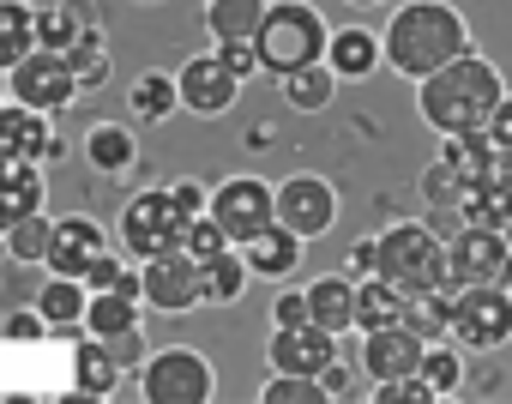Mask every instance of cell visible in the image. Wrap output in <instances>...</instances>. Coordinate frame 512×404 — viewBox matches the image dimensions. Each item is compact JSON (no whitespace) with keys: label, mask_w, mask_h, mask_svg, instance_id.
I'll return each mask as SVG.
<instances>
[{"label":"cell","mask_w":512,"mask_h":404,"mask_svg":"<svg viewBox=\"0 0 512 404\" xmlns=\"http://www.w3.org/2000/svg\"><path fill=\"white\" fill-rule=\"evenodd\" d=\"M380 43H386V67L398 79H428L446 61L476 49L470 19L452 7V0H398V13L386 19Z\"/></svg>","instance_id":"1"},{"label":"cell","mask_w":512,"mask_h":404,"mask_svg":"<svg viewBox=\"0 0 512 404\" xmlns=\"http://www.w3.org/2000/svg\"><path fill=\"white\" fill-rule=\"evenodd\" d=\"M500 97H506V79H500V67L482 61L476 49L458 55V61H446L440 73L416 79V109H422V121H428L440 139L488 127V115H494Z\"/></svg>","instance_id":"2"},{"label":"cell","mask_w":512,"mask_h":404,"mask_svg":"<svg viewBox=\"0 0 512 404\" xmlns=\"http://www.w3.org/2000/svg\"><path fill=\"white\" fill-rule=\"evenodd\" d=\"M326 13L314 7V0H266V19H260V37H253V49H260V67L272 79H290L314 61H326Z\"/></svg>","instance_id":"3"},{"label":"cell","mask_w":512,"mask_h":404,"mask_svg":"<svg viewBox=\"0 0 512 404\" xmlns=\"http://www.w3.org/2000/svg\"><path fill=\"white\" fill-rule=\"evenodd\" d=\"M187 224H193V218L175 206L169 187H145V193L127 199V212H121L115 236H121V254L145 266V260H157V254H175L181 236H187Z\"/></svg>","instance_id":"4"},{"label":"cell","mask_w":512,"mask_h":404,"mask_svg":"<svg viewBox=\"0 0 512 404\" xmlns=\"http://www.w3.org/2000/svg\"><path fill=\"white\" fill-rule=\"evenodd\" d=\"M380 278H392L404 296L446 284V242L434 224H392L380 230Z\"/></svg>","instance_id":"5"},{"label":"cell","mask_w":512,"mask_h":404,"mask_svg":"<svg viewBox=\"0 0 512 404\" xmlns=\"http://www.w3.org/2000/svg\"><path fill=\"white\" fill-rule=\"evenodd\" d=\"M139 398L145 404H211L217 398V374L199 350H151L139 362Z\"/></svg>","instance_id":"6"},{"label":"cell","mask_w":512,"mask_h":404,"mask_svg":"<svg viewBox=\"0 0 512 404\" xmlns=\"http://www.w3.org/2000/svg\"><path fill=\"white\" fill-rule=\"evenodd\" d=\"M452 338L464 350H500V344H512V296L500 284H464V290H452Z\"/></svg>","instance_id":"7"},{"label":"cell","mask_w":512,"mask_h":404,"mask_svg":"<svg viewBox=\"0 0 512 404\" xmlns=\"http://www.w3.org/2000/svg\"><path fill=\"white\" fill-rule=\"evenodd\" d=\"M217 224H223V236L241 248V242H253L272 218H278V199H272V181H260V175H229V181H217L211 187V206H205Z\"/></svg>","instance_id":"8"},{"label":"cell","mask_w":512,"mask_h":404,"mask_svg":"<svg viewBox=\"0 0 512 404\" xmlns=\"http://www.w3.org/2000/svg\"><path fill=\"white\" fill-rule=\"evenodd\" d=\"M7 91L13 103H31L43 115H61L73 97H79V73H73V55H55V49H31L13 73H7Z\"/></svg>","instance_id":"9"},{"label":"cell","mask_w":512,"mask_h":404,"mask_svg":"<svg viewBox=\"0 0 512 404\" xmlns=\"http://www.w3.org/2000/svg\"><path fill=\"white\" fill-rule=\"evenodd\" d=\"M139 302L157 308V314H187V308H199V302H205V266H199L187 248L145 260V266H139Z\"/></svg>","instance_id":"10"},{"label":"cell","mask_w":512,"mask_h":404,"mask_svg":"<svg viewBox=\"0 0 512 404\" xmlns=\"http://www.w3.org/2000/svg\"><path fill=\"white\" fill-rule=\"evenodd\" d=\"M272 199H278V224H290L302 242H314V236H326L338 224V187L326 175H314V169L284 175L272 187Z\"/></svg>","instance_id":"11"},{"label":"cell","mask_w":512,"mask_h":404,"mask_svg":"<svg viewBox=\"0 0 512 404\" xmlns=\"http://www.w3.org/2000/svg\"><path fill=\"white\" fill-rule=\"evenodd\" d=\"M175 91H181V109L187 115H229L235 109V97H241V79L217 61V49H205V55H187L181 61V73H175Z\"/></svg>","instance_id":"12"},{"label":"cell","mask_w":512,"mask_h":404,"mask_svg":"<svg viewBox=\"0 0 512 404\" xmlns=\"http://www.w3.org/2000/svg\"><path fill=\"white\" fill-rule=\"evenodd\" d=\"M506 236L500 230H488V224H464L452 242H446V284H500V272H506Z\"/></svg>","instance_id":"13"},{"label":"cell","mask_w":512,"mask_h":404,"mask_svg":"<svg viewBox=\"0 0 512 404\" xmlns=\"http://www.w3.org/2000/svg\"><path fill=\"white\" fill-rule=\"evenodd\" d=\"M0 157H25V163L61 157V139H55L49 115L31 109V103H0Z\"/></svg>","instance_id":"14"},{"label":"cell","mask_w":512,"mask_h":404,"mask_svg":"<svg viewBox=\"0 0 512 404\" xmlns=\"http://www.w3.org/2000/svg\"><path fill=\"white\" fill-rule=\"evenodd\" d=\"M103 248H109L103 224L85 218V212H73V218H55V236H49V260H43V266L61 272V278H85Z\"/></svg>","instance_id":"15"},{"label":"cell","mask_w":512,"mask_h":404,"mask_svg":"<svg viewBox=\"0 0 512 404\" xmlns=\"http://www.w3.org/2000/svg\"><path fill=\"white\" fill-rule=\"evenodd\" d=\"M326 362H338V332H326L320 320H302V326H272V368H290V374H320Z\"/></svg>","instance_id":"16"},{"label":"cell","mask_w":512,"mask_h":404,"mask_svg":"<svg viewBox=\"0 0 512 404\" xmlns=\"http://www.w3.org/2000/svg\"><path fill=\"white\" fill-rule=\"evenodd\" d=\"M464 224H488V230H506L512 224V169H488V175H470L458 181V206H452Z\"/></svg>","instance_id":"17"},{"label":"cell","mask_w":512,"mask_h":404,"mask_svg":"<svg viewBox=\"0 0 512 404\" xmlns=\"http://www.w3.org/2000/svg\"><path fill=\"white\" fill-rule=\"evenodd\" d=\"M380 61H386V43H380L368 25H332V37H326V67L338 73V85L374 79Z\"/></svg>","instance_id":"18"},{"label":"cell","mask_w":512,"mask_h":404,"mask_svg":"<svg viewBox=\"0 0 512 404\" xmlns=\"http://www.w3.org/2000/svg\"><path fill=\"white\" fill-rule=\"evenodd\" d=\"M422 350H428V338H416L410 326H386V332H368V344H362V374H368V386H374V380H398V374H416V368H422Z\"/></svg>","instance_id":"19"},{"label":"cell","mask_w":512,"mask_h":404,"mask_svg":"<svg viewBox=\"0 0 512 404\" xmlns=\"http://www.w3.org/2000/svg\"><path fill=\"white\" fill-rule=\"evenodd\" d=\"M43 193H49V175H43V163L0 157V236H7L19 218L43 212Z\"/></svg>","instance_id":"20"},{"label":"cell","mask_w":512,"mask_h":404,"mask_svg":"<svg viewBox=\"0 0 512 404\" xmlns=\"http://www.w3.org/2000/svg\"><path fill=\"white\" fill-rule=\"evenodd\" d=\"M241 260H247V272L253 278H272V284H290L296 278V266H302V236L290 230V224H266L253 242H241Z\"/></svg>","instance_id":"21"},{"label":"cell","mask_w":512,"mask_h":404,"mask_svg":"<svg viewBox=\"0 0 512 404\" xmlns=\"http://www.w3.org/2000/svg\"><path fill=\"white\" fill-rule=\"evenodd\" d=\"M121 374H127V368L109 356L103 338L85 332V338L73 344V392H85V398H115V392H121Z\"/></svg>","instance_id":"22"},{"label":"cell","mask_w":512,"mask_h":404,"mask_svg":"<svg viewBox=\"0 0 512 404\" xmlns=\"http://www.w3.org/2000/svg\"><path fill=\"white\" fill-rule=\"evenodd\" d=\"M85 163H91L97 175H127V169L139 163V133H133L127 121H97V127L85 133Z\"/></svg>","instance_id":"23"},{"label":"cell","mask_w":512,"mask_h":404,"mask_svg":"<svg viewBox=\"0 0 512 404\" xmlns=\"http://www.w3.org/2000/svg\"><path fill=\"white\" fill-rule=\"evenodd\" d=\"M308 314L326 326V332H350L356 326V278L350 272H326L320 284H308Z\"/></svg>","instance_id":"24"},{"label":"cell","mask_w":512,"mask_h":404,"mask_svg":"<svg viewBox=\"0 0 512 404\" xmlns=\"http://www.w3.org/2000/svg\"><path fill=\"white\" fill-rule=\"evenodd\" d=\"M386 326H404V290L392 278H356V332H386Z\"/></svg>","instance_id":"25"},{"label":"cell","mask_w":512,"mask_h":404,"mask_svg":"<svg viewBox=\"0 0 512 404\" xmlns=\"http://www.w3.org/2000/svg\"><path fill=\"white\" fill-rule=\"evenodd\" d=\"M85 302H91L85 278H61V272H49V284L37 290V314L49 320V332H79L85 326Z\"/></svg>","instance_id":"26"},{"label":"cell","mask_w":512,"mask_h":404,"mask_svg":"<svg viewBox=\"0 0 512 404\" xmlns=\"http://www.w3.org/2000/svg\"><path fill=\"white\" fill-rule=\"evenodd\" d=\"M97 31V13L85 7V0H67V7H37V49H55V55H73L85 43V31Z\"/></svg>","instance_id":"27"},{"label":"cell","mask_w":512,"mask_h":404,"mask_svg":"<svg viewBox=\"0 0 512 404\" xmlns=\"http://www.w3.org/2000/svg\"><path fill=\"white\" fill-rule=\"evenodd\" d=\"M452 290H458V284H434V290H410V296H404V326H410L416 338H428V344H440V338H452Z\"/></svg>","instance_id":"28"},{"label":"cell","mask_w":512,"mask_h":404,"mask_svg":"<svg viewBox=\"0 0 512 404\" xmlns=\"http://www.w3.org/2000/svg\"><path fill=\"white\" fill-rule=\"evenodd\" d=\"M266 19V0H205V31L211 43H253Z\"/></svg>","instance_id":"29"},{"label":"cell","mask_w":512,"mask_h":404,"mask_svg":"<svg viewBox=\"0 0 512 404\" xmlns=\"http://www.w3.org/2000/svg\"><path fill=\"white\" fill-rule=\"evenodd\" d=\"M127 109H133V121H169L175 109H181V91H175V73H139V79H127Z\"/></svg>","instance_id":"30"},{"label":"cell","mask_w":512,"mask_h":404,"mask_svg":"<svg viewBox=\"0 0 512 404\" xmlns=\"http://www.w3.org/2000/svg\"><path fill=\"white\" fill-rule=\"evenodd\" d=\"M31 49H37V7L0 0V73H13Z\"/></svg>","instance_id":"31"},{"label":"cell","mask_w":512,"mask_h":404,"mask_svg":"<svg viewBox=\"0 0 512 404\" xmlns=\"http://www.w3.org/2000/svg\"><path fill=\"white\" fill-rule=\"evenodd\" d=\"M133 326H139V296L91 290V302H85V332L91 338H115V332H133Z\"/></svg>","instance_id":"32"},{"label":"cell","mask_w":512,"mask_h":404,"mask_svg":"<svg viewBox=\"0 0 512 404\" xmlns=\"http://www.w3.org/2000/svg\"><path fill=\"white\" fill-rule=\"evenodd\" d=\"M332 97H338V73H332L326 61H314V67H302V73H290V79H284V103H290V109H302V115L332 109Z\"/></svg>","instance_id":"33"},{"label":"cell","mask_w":512,"mask_h":404,"mask_svg":"<svg viewBox=\"0 0 512 404\" xmlns=\"http://www.w3.org/2000/svg\"><path fill=\"white\" fill-rule=\"evenodd\" d=\"M247 260H241V248H223L211 266H205V302H217V308H229V302H241V290H247Z\"/></svg>","instance_id":"34"},{"label":"cell","mask_w":512,"mask_h":404,"mask_svg":"<svg viewBox=\"0 0 512 404\" xmlns=\"http://www.w3.org/2000/svg\"><path fill=\"white\" fill-rule=\"evenodd\" d=\"M49 236H55V218L31 212V218H19V224L7 230V254H13L19 266H43V260H49Z\"/></svg>","instance_id":"35"},{"label":"cell","mask_w":512,"mask_h":404,"mask_svg":"<svg viewBox=\"0 0 512 404\" xmlns=\"http://www.w3.org/2000/svg\"><path fill=\"white\" fill-rule=\"evenodd\" d=\"M266 404H326V380L320 374H290V368H272V380L260 386Z\"/></svg>","instance_id":"36"},{"label":"cell","mask_w":512,"mask_h":404,"mask_svg":"<svg viewBox=\"0 0 512 404\" xmlns=\"http://www.w3.org/2000/svg\"><path fill=\"white\" fill-rule=\"evenodd\" d=\"M422 380L434 386V398H452V392L464 386V362H458V350L428 344V350H422Z\"/></svg>","instance_id":"37"},{"label":"cell","mask_w":512,"mask_h":404,"mask_svg":"<svg viewBox=\"0 0 512 404\" xmlns=\"http://www.w3.org/2000/svg\"><path fill=\"white\" fill-rule=\"evenodd\" d=\"M73 73H79V91H103L109 85V49L97 31H85V43L73 49Z\"/></svg>","instance_id":"38"},{"label":"cell","mask_w":512,"mask_h":404,"mask_svg":"<svg viewBox=\"0 0 512 404\" xmlns=\"http://www.w3.org/2000/svg\"><path fill=\"white\" fill-rule=\"evenodd\" d=\"M181 248H187V254H193V260H199V266H211V260H217V254H223V248H235V242H229V236H223V224H217V218H211V212H199V218H193V224H187V236H181Z\"/></svg>","instance_id":"39"},{"label":"cell","mask_w":512,"mask_h":404,"mask_svg":"<svg viewBox=\"0 0 512 404\" xmlns=\"http://www.w3.org/2000/svg\"><path fill=\"white\" fill-rule=\"evenodd\" d=\"M85 290H127V296H139V272H127V254H97L91 260V272H85Z\"/></svg>","instance_id":"40"},{"label":"cell","mask_w":512,"mask_h":404,"mask_svg":"<svg viewBox=\"0 0 512 404\" xmlns=\"http://www.w3.org/2000/svg\"><path fill=\"white\" fill-rule=\"evenodd\" d=\"M368 392H374L380 404H428V398H434V386L422 380V368H416V374H398V380H374Z\"/></svg>","instance_id":"41"},{"label":"cell","mask_w":512,"mask_h":404,"mask_svg":"<svg viewBox=\"0 0 512 404\" xmlns=\"http://www.w3.org/2000/svg\"><path fill=\"white\" fill-rule=\"evenodd\" d=\"M422 193L434 199V206H458V169H452L446 157H434L428 175H422Z\"/></svg>","instance_id":"42"},{"label":"cell","mask_w":512,"mask_h":404,"mask_svg":"<svg viewBox=\"0 0 512 404\" xmlns=\"http://www.w3.org/2000/svg\"><path fill=\"white\" fill-rule=\"evenodd\" d=\"M217 61H223V67H229L241 85L266 73V67H260V49H253V43H217Z\"/></svg>","instance_id":"43"},{"label":"cell","mask_w":512,"mask_h":404,"mask_svg":"<svg viewBox=\"0 0 512 404\" xmlns=\"http://www.w3.org/2000/svg\"><path fill=\"white\" fill-rule=\"evenodd\" d=\"M344 272H350V278H374V272H380V236H362V242H350V254H344Z\"/></svg>","instance_id":"44"},{"label":"cell","mask_w":512,"mask_h":404,"mask_svg":"<svg viewBox=\"0 0 512 404\" xmlns=\"http://www.w3.org/2000/svg\"><path fill=\"white\" fill-rule=\"evenodd\" d=\"M302 320H314V314H308V290H278L272 326H302Z\"/></svg>","instance_id":"45"},{"label":"cell","mask_w":512,"mask_h":404,"mask_svg":"<svg viewBox=\"0 0 512 404\" xmlns=\"http://www.w3.org/2000/svg\"><path fill=\"white\" fill-rule=\"evenodd\" d=\"M103 344H109V356H115L121 368H139V362H145V332H139V326H133V332H115V338H103Z\"/></svg>","instance_id":"46"},{"label":"cell","mask_w":512,"mask_h":404,"mask_svg":"<svg viewBox=\"0 0 512 404\" xmlns=\"http://www.w3.org/2000/svg\"><path fill=\"white\" fill-rule=\"evenodd\" d=\"M482 133H488V139H494L500 151H512V91H506V97L494 103V115H488V127H482Z\"/></svg>","instance_id":"47"},{"label":"cell","mask_w":512,"mask_h":404,"mask_svg":"<svg viewBox=\"0 0 512 404\" xmlns=\"http://www.w3.org/2000/svg\"><path fill=\"white\" fill-rule=\"evenodd\" d=\"M0 332H7V338H31V344H37V338H49V320L31 308V314H7V326H0Z\"/></svg>","instance_id":"48"},{"label":"cell","mask_w":512,"mask_h":404,"mask_svg":"<svg viewBox=\"0 0 512 404\" xmlns=\"http://www.w3.org/2000/svg\"><path fill=\"white\" fill-rule=\"evenodd\" d=\"M169 193H175V206H181L187 218H199V212L211 206V193H205L199 181H169Z\"/></svg>","instance_id":"49"},{"label":"cell","mask_w":512,"mask_h":404,"mask_svg":"<svg viewBox=\"0 0 512 404\" xmlns=\"http://www.w3.org/2000/svg\"><path fill=\"white\" fill-rule=\"evenodd\" d=\"M500 290L512 296V254H506V272H500Z\"/></svg>","instance_id":"50"},{"label":"cell","mask_w":512,"mask_h":404,"mask_svg":"<svg viewBox=\"0 0 512 404\" xmlns=\"http://www.w3.org/2000/svg\"><path fill=\"white\" fill-rule=\"evenodd\" d=\"M350 7H380V0H350Z\"/></svg>","instance_id":"51"},{"label":"cell","mask_w":512,"mask_h":404,"mask_svg":"<svg viewBox=\"0 0 512 404\" xmlns=\"http://www.w3.org/2000/svg\"><path fill=\"white\" fill-rule=\"evenodd\" d=\"M500 236H506V248H512V224H506V230H500Z\"/></svg>","instance_id":"52"},{"label":"cell","mask_w":512,"mask_h":404,"mask_svg":"<svg viewBox=\"0 0 512 404\" xmlns=\"http://www.w3.org/2000/svg\"><path fill=\"white\" fill-rule=\"evenodd\" d=\"M139 7H163V0H139Z\"/></svg>","instance_id":"53"},{"label":"cell","mask_w":512,"mask_h":404,"mask_svg":"<svg viewBox=\"0 0 512 404\" xmlns=\"http://www.w3.org/2000/svg\"><path fill=\"white\" fill-rule=\"evenodd\" d=\"M0 103H7V91H0Z\"/></svg>","instance_id":"54"}]
</instances>
